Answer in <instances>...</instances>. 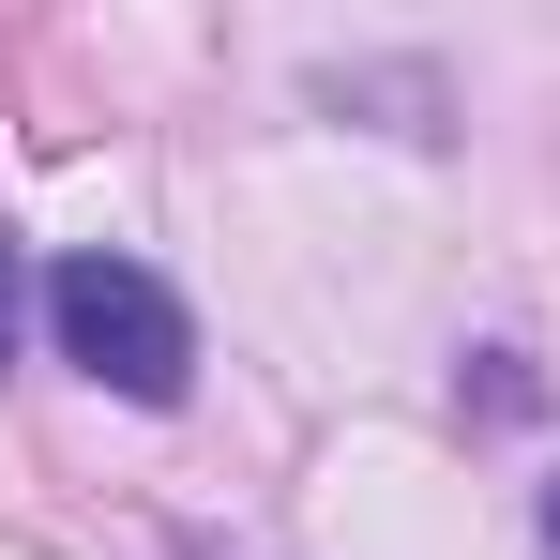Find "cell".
Instances as JSON below:
<instances>
[{
  "instance_id": "cell-2",
  "label": "cell",
  "mask_w": 560,
  "mask_h": 560,
  "mask_svg": "<svg viewBox=\"0 0 560 560\" xmlns=\"http://www.w3.org/2000/svg\"><path fill=\"white\" fill-rule=\"evenodd\" d=\"M31 303H46V273H31V243L0 228V364H15V334H31Z\"/></svg>"
},
{
  "instance_id": "cell-1",
  "label": "cell",
  "mask_w": 560,
  "mask_h": 560,
  "mask_svg": "<svg viewBox=\"0 0 560 560\" xmlns=\"http://www.w3.org/2000/svg\"><path fill=\"white\" fill-rule=\"evenodd\" d=\"M46 334H61V364L92 378V394H121V409H183V394H197L183 288L152 273V258H121V243H92V258L46 273Z\"/></svg>"
},
{
  "instance_id": "cell-3",
  "label": "cell",
  "mask_w": 560,
  "mask_h": 560,
  "mask_svg": "<svg viewBox=\"0 0 560 560\" xmlns=\"http://www.w3.org/2000/svg\"><path fill=\"white\" fill-rule=\"evenodd\" d=\"M546 546H560V485H546Z\"/></svg>"
}]
</instances>
